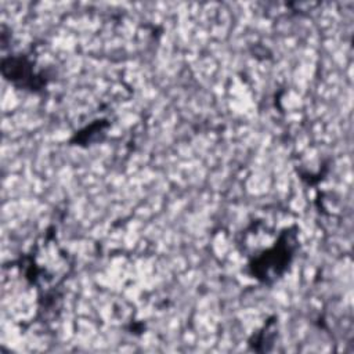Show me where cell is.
Wrapping results in <instances>:
<instances>
[{
    "mask_svg": "<svg viewBox=\"0 0 354 354\" xmlns=\"http://www.w3.org/2000/svg\"><path fill=\"white\" fill-rule=\"evenodd\" d=\"M297 248L296 232L285 228L272 239L270 246L261 248L252 256L250 272L263 282H272L283 275Z\"/></svg>",
    "mask_w": 354,
    "mask_h": 354,
    "instance_id": "1",
    "label": "cell"
}]
</instances>
